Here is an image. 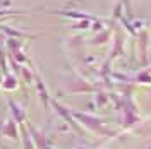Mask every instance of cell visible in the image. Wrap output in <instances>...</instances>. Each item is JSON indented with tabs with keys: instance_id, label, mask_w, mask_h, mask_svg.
Instances as JSON below:
<instances>
[{
	"instance_id": "obj_3",
	"label": "cell",
	"mask_w": 151,
	"mask_h": 149,
	"mask_svg": "<svg viewBox=\"0 0 151 149\" xmlns=\"http://www.w3.org/2000/svg\"><path fill=\"white\" fill-rule=\"evenodd\" d=\"M9 105L12 106V112H14V115H16L19 120H21V118L24 117V115H22V112H21V108H19V106H17V105H16L14 101H12V100H9Z\"/></svg>"
},
{
	"instance_id": "obj_2",
	"label": "cell",
	"mask_w": 151,
	"mask_h": 149,
	"mask_svg": "<svg viewBox=\"0 0 151 149\" xmlns=\"http://www.w3.org/2000/svg\"><path fill=\"white\" fill-rule=\"evenodd\" d=\"M36 86H38V89H40V94H41L43 101H47L48 94H47V89H45V86H43V82H41V79H40V77H36Z\"/></svg>"
},
{
	"instance_id": "obj_1",
	"label": "cell",
	"mask_w": 151,
	"mask_h": 149,
	"mask_svg": "<svg viewBox=\"0 0 151 149\" xmlns=\"http://www.w3.org/2000/svg\"><path fill=\"white\" fill-rule=\"evenodd\" d=\"M4 87H7V89H16V87H17V79H16L12 74H5Z\"/></svg>"
}]
</instances>
